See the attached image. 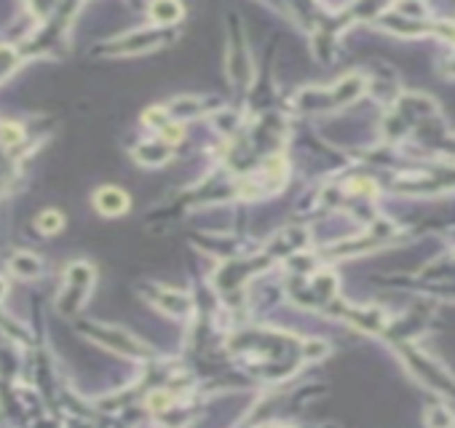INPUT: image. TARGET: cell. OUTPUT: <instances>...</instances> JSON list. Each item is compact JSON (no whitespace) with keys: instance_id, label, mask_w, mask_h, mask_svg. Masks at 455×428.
I'll list each match as a JSON object with an SVG mask.
<instances>
[{"instance_id":"277c9868","label":"cell","mask_w":455,"mask_h":428,"mask_svg":"<svg viewBox=\"0 0 455 428\" xmlns=\"http://www.w3.org/2000/svg\"><path fill=\"white\" fill-rule=\"evenodd\" d=\"M19 139H22V126H17V123H3L0 126V142L3 145H17Z\"/></svg>"},{"instance_id":"8992f818","label":"cell","mask_w":455,"mask_h":428,"mask_svg":"<svg viewBox=\"0 0 455 428\" xmlns=\"http://www.w3.org/2000/svg\"><path fill=\"white\" fill-rule=\"evenodd\" d=\"M3 292H6V284H3V281H0V294H3Z\"/></svg>"},{"instance_id":"6da1fadb","label":"cell","mask_w":455,"mask_h":428,"mask_svg":"<svg viewBox=\"0 0 455 428\" xmlns=\"http://www.w3.org/2000/svg\"><path fill=\"white\" fill-rule=\"evenodd\" d=\"M94 204H97V209H99L102 214L115 217V214H121V212L129 209V198H126V193L118 188H102V190H97Z\"/></svg>"},{"instance_id":"7a4b0ae2","label":"cell","mask_w":455,"mask_h":428,"mask_svg":"<svg viewBox=\"0 0 455 428\" xmlns=\"http://www.w3.org/2000/svg\"><path fill=\"white\" fill-rule=\"evenodd\" d=\"M11 271L17 276H22V278H35L40 274V260H35L33 255H14Z\"/></svg>"},{"instance_id":"5b68a950","label":"cell","mask_w":455,"mask_h":428,"mask_svg":"<svg viewBox=\"0 0 455 428\" xmlns=\"http://www.w3.org/2000/svg\"><path fill=\"white\" fill-rule=\"evenodd\" d=\"M150 14L158 19H163V14H172V17H179V8L177 6H153Z\"/></svg>"},{"instance_id":"3957f363","label":"cell","mask_w":455,"mask_h":428,"mask_svg":"<svg viewBox=\"0 0 455 428\" xmlns=\"http://www.w3.org/2000/svg\"><path fill=\"white\" fill-rule=\"evenodd\" d=\"M38 230L40 233H56L62 225H65V220H62V214L59 212H54V209H49V212H43L40 217H38Z\"/></svg>"}]
</instances>
